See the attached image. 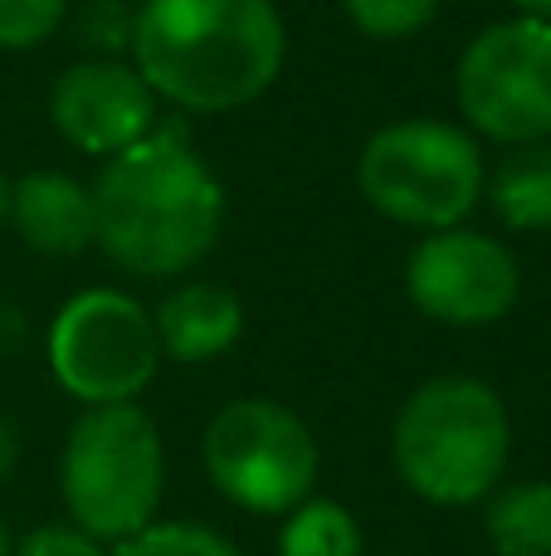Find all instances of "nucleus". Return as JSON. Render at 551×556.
Returning <instances> with one entry per match:
<instances>
[{
    "label": "nucleus",
    "instance_id": "nucleus-1",
    "mask_svg": "<svg viewBox=\"0 0 551 556\" xmlns=\"http://www.w3.org/2000/svg\"><path fill=\"white\" fill-rule=\"evenodd\" d=\"M225 191L181 132H146L93 186V244L127 274L171 278L210 254Z\"/></svg>",
    "mask_w": 551,
    "mask_h": 556
},
{
    "label": "nucleus",
    "instance_id": "nucleus-2",
    "mask_svg": "<svg viewBox=\"0 0 551 556\" xmlns=\"http://www.w3.org/2000/svg\"><path fill=\"white\" fill-rule=\"evenodd\" d=\"M137 74L185 113H234L283 74L289 35L269 0H146L132 29Z\"/></svg>",
    "mask_w": 551,
    "mask_h": 556
},
{
    "label": "nucleus",
    "instance_id": "nucleus-3",
    "mask_svg": "<svg viewBox=\"0 0 551 556\" xmlns=\"http://www.w3.org/2000/svg\"><path fill=\"white\" fill-rule=\"evenodd\" d=\"M396 469L420 498L464 508L478 503L508 469L513 425L494 386L474 376L425 381L396 415Z\"/></svg>",
    "mask_w": 551,
    "mask_h": 556
},
{
    "label": "nucleus",
    "instance_id": "nucleus-4",
    "mask_svg": "<svg viewBox=\"0 0 551 556\" xmlns=\"http://www.w3.org/2000/svg\"><path fill=\"white\" fill-rule=\"evenodd\" d=\"M64 503L98 542L152 528L162 503V434L152 415L132 401L93 405L64 444Z\"/></svg>",
    "mask_w": 551,
    "mask_h": 556
},
{
    "label": "nucleus",
    "instance_id": "nucleus-5",
    "mask_svg": "<svg viewBox=\"0 0 551 556\" xmlns=\"http://www.w3.org/2000/svg\"><path fill=\"white\" fill-rule=\"evenodd\" d=\"M357 186L396 225L415 230H454L484 191V156L474 137L454 123H410L381 127L357 162Z\"/></svg>",
    "mask_w": 551,
    "mask_h": 556
},
{
    "label": "nucleus",
    "instance_id": "nucleus-6",
    "mask_svg": "<svg viewBox=\"0 0 551 556\" xmlns=\"http://www.w3.org/2000/svg\"><path fill=\"white\" fill-rule=\"evenodd\" d=\"M54 381L84 405H127L152 386L162 342L137 298L117 288H88L59 307L49 327Z\"/></svg>",
    "mask_w": 551,
    "mask_h": 556
},
{
    "label": "nucleus",
    "instance_id": "nucleus-7",
    "mask_svg": "<svg viewBox=\"0 0 551 556\" xmlns=\"http://www.w3.org/2000/svg\"><path fill=\"white\" fill-rule=\"evenodd\" d=\"M205 473L249 513H293L318 483V440L273 401H234L205 430Z\"/></svg>",
    "mask_w": 551,
    "mask_h": 556
},
{
    "label": "nucleus",
    "instance_id": "nucleus-8",
    "mask_svg": "<svg viewBox=\"0 0 551 556\" xmlns=\"http://www.w3.org/2000/svg\"><path fill=\"white\" fill-rule=\"evenodd\" d=\"M459 108L494 142L551 137V20L517 15L484 29L459 59Z\"/></svg>",
    "mask_w": 551,
    "mask_h": 556
},
{
    "label": "nucleus",
    "instance_id": "nucleus-9",
    "mask_svg": "<svg viewBox=\"0 0 551 556\" xmlns=\"http://www.w3.org/2000/svg\"><path fill=\"white\" fill-rule=\"evenodd\" d=\"M410 303L445 327H488L517 303V264L474 230H430L406 264Z\"/></svg>",
    "mask_w": 551,
    "mask_h": 556
},
{
    "label": "nucleus",
    "instance_id": "nucleus-10",
    "mask_svg": "<svg viewBox=\"0 0 551 556\" xmlns=\"http://www.w3.org/2000/svg\"><path fill=\"white\" fill-rule=\"evenodd\" d=\"M49 117L68 147L88 156H117L156 127V93L137 68L93 59L59 74Z\"/></svg>",
    "mask_w": 551,
    "mask_h": 556
},
{
    "label": "nucleus",
    "instance_id": "nucleus-11",
    "mask_svg": "<svg viewBox=\"0 0 551 556\" xmlns=\"http://www.w3.org/2000/svg\"><path fill=\"white\" fill-rule=\"evenodd\" d=\"M10 220L35 254H78L93 244V191L59 172H29L10 191Z\"/></svg>",
    "mask_w": 551,
    "mask_h": 556
},
{
    "label": "nucleus",
    "instance_id": "nucleus-12",
    "mask_svg": "<svg viewBox=\"0 0 551 556\" xmlns=\"http://www.w3.org/2000/svg\"><path fill=\"white\" fill-rule=\"evenodd\" d=\"M152 327L162 352L176 356V362H215L240 342L244 307L220 283H181L176 293L162 298Z\"/></svg>",
    "mask_w": 551,
    "mask_h": 556
},
{
    "label": "nucleus",
    "instance_id": "nucleus-13",
    "mask_svg": "<svg viewBox=\"0 0 551 556\" xmlns=\"http://www.w3.org/2000/svg\"><path fill=\"white\" fill-rule=\"evenodd\" d=\"M494 211L513 230H551V142H527L498 166Z\"/></svg>",
    "mask_w": 551,
    "mask_h": 556
},
{
    "label": "nucleus",
    "instance_id": "nucleus-14",
    "mask_svg": "<svg viewBox=\"0 0 551 556\" xmlns=\"http://www.w3.org/2000/svg\"><path fill=\"white\" fill-rule=\"evenodd\" d=\"M488 542L498 556H551V483H513L488 503Z\"/></svg>",
    "mask_w": 551,
    "mask_h": 556
},
{
    "label": "nucleus",
    "instance_id": "nucleus-15",
    "mask_svg": "<svg viewBox=\"0 0 551 556\" xmlns=\"http://www.w3.org/2000/svg\"><path fill=\"white\" fill-rule=\"evenodd\" d=\"M279 556H361V528L342 503L303 498L279 532Z\"/></svg>",
    "mask_w": 551,
    "mask_h": 556
},
{
    "label": "nucleus",
    "instance_id": "nucleus-16",
    "mask_svg": "<svg viewBox=\"0 0 551 556\" xmlns=\"http://www.w3.org/2000/svg\"><path fill=\"white\" fill-rule=\"evenodd\" d=\"M342 10L371 39H410L439 15V0H342Z\"/></svg>",
    "mask_w": 551,
    "mask_h": 556
},
{
    "label": "nucleus",
    "instance_id": "nucleus-17",
    "mask_svg": "<svg viewBox=\"0 0 551 556\" xmlns=\"http://www.w3.org/2000/svg\"><path fill=\"white\" fill-rule=\"evenodd\" d=\"M113 556H240L220 532L195 528V522H162V528H142L123 538Z\"/></svg>",
    "mask_w": 551,
    "mask_h": 556
},
{
    "label": "nucleus",
    "instance_id": "nucleus-18",
    "mask_svg": "<svg viewBox=\"0 0 551 556\" xmlns=\"http://www.w3.org/2000/svg\"><path fill=\"white\" fill-rule=\"evenodd\" d=\"M68 0H0V49H35L59 29Z\"/></svg>",
    "mask_w": 551,
    "mask_h": 556
},
{
    "label": "nucleus",
    "instance_id": "nucleus-19",
    "mask_svg": "<svg viewBox=\"0 0 551 556\" xmlns=\"http://www.w3.org/2000/svg\"><path fill=\"white\" fill-rule=\"evenodd\" d=\"M10 556H113V552L98 547V538H88L84 528H39Z\"/></svg>",
    "mask_w": 551,
    "mask_h": 556
},
{
    "label": "nucleus",
    "instance_id": "nucleus-20",
    "mask_svg": "<svg viewBox=\"0 0 551 556\" xmlns=\"http://www.w3.org/2000/svg\"><path fill=\"white\" fill-rule=\"evenodd\" d=\"M15 464H20V434H15V425L0 415V483L15 473Z\"/></svg>",
    "mask_w": 551,
    "mask_h": 556
},
{
    "label": "nucleus",
    "instance_id": "nucleus-21",
    "mask_svg": "<svg viewBox=\"0 0 551 556\" xmlns=\"http://www.w3.org/2000/svg\"><path fill=\"white\" fill-rule=\"evenodd\" d=\"M523 15H533V20H551V0H513Z\"/></svg>",
    "mask_w": 551,
    "mask_h": 556
},
{
    "label": "nucleus",
    "instance_id": "nucleus-22",
    "mask_svg": "<svg viewBox=\"0 0 551 556\" xmlns=\"http://www.w3.org/2000/svg\"><path fill=\"white\" fill-rule=\"evenodd\" d=\"M5 215H10V186H5V176H0V225H5Z\"/></svg>",
    "mask_w": 551,
    "mask_h": 556
},
{
    "label": "nucleus",
    "instance_id": "nucleus-23",
    "mask_svg": "<svg viewBox=\"0 0 551 556\" xmlns=\"http://www.w3.org/2000/svg\"><path fill=\"white\" fill-rule=\"evenodd\" d=\"M15 547H10V538H5V522H0V556H10Z\"/></svg>",
    "mask_w": 551,
    "mask_h": 556
}]
</instances>
